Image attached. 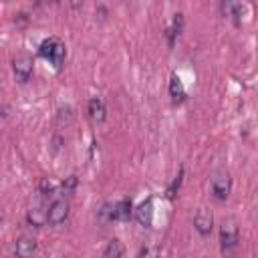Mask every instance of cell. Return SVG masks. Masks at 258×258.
<instances>
[{"mask_svg":"<svg viewBox=\"0 0 258 258\" xmlns=\"http://www.w3.org/2000/svg\"><path fill=\"white\" fill-rule=\"evenodd\" d=\"M38 54L44 60H48L54 69H60L62 62H64V56H67V48H64V42L58 36H48V38H44L40 42Z\"/></svg>","mask_w":258,"mask_h":258,"instance_id":"obj_1","label":"cell"},{"mask_svg":"<svg viewBox=\"0 0 258 258\" xmlns=\"http://www.w3.org/2000/svg\"><path fill=\"white\" fill-rule=\"evenodd\" d=\"M240 242V236H238V228L234 222H224L222 228H220V246H222V252L228 254L232 252Z\"/></svg>","mask_w":258,"mask_h":258,"instance_id":"obj_2","label":"cell"},{"mask_svg":"<svg viewBox=\"0 0 258 258\" xmlns=\"http://www.w3.org/2000/svg\"><path fill=\"white\" fill-rule=\"evenodd\" d=\"M77 183H79L77 175H69V177H67V179L60 183V187H62V191H64V194H71V191H75Z\"/></svg>","mask_w":258,"mask_h":258,"instance_id":"obj_18","label":"cell"},{"mask_svg":"<svg viewBox=\"0 0 258 258\" xmlns=\"http://www.w3.org/2000/svg\"><path fill=\"white\" fill-rule=\"evenodd\" d=\"M181 30H183V14H181V12H177V14L173 16L171 26L165 30V32H167V44H169V48L173 46V42H175V38L181 34Z\"/></svg>","mask_w":258,"mask_h":258,"instance_id":"obj_13","label":"cell"},{"mask_svg":"<svg viewBox=\"0 0 258 258\" xmlns=\"http://www.w3.org/2000/svg\"><path fill=\"white\" fill-rule=\"evenodd\" d=\"M141 258H157V250H145L141 254Z\"/></svg>","mask_w":258,"mask_h":258,"instance_id":"obj_19","label":"cell"},{"mask_svg":"<svg viewBox=\"0 0 258 258\" xmlns=\"http://www.w3.org/2000/svg\"><path fill=\"white\" fill-rule=\"evenodd\" d=\"M36 254V240L30 236H20L14 244V256L16 258H32Z\"/></svg>","mask_w":258,"mask_h":258,"instance_id":"obj_7","label":"cell"},{"mask_svg":"<svg viewBox=\"0 0 258 258\" xmlns=\"http://www.w3.org/2000/svg\"><path fill=\"white\" fill-rule=\"evenodd\" d=\"M131 216H135V210H133L131 200L125 198V200L113 204V220L115 222H127V220H131Z\"/></svg>","mask_w":258,"mask_h":258,"instance_id":"obj_10","label":"cell"},{"mask_svg":"<svg viewBox=\"0 0 258 258\" xmlns=\"http://www.w3.org/2000/svg\"><path fill=\"white\" fill-rule=\"evenodd\" d=\"M87 113H89V119L93 123H103L107 119V109H105V103L101 97H91L89 103H87Z\"/></svg>","mask_w":258,"mask_h":258,"instance_id":"obj_8","label":"cell"},{"mask_svg":"<svg viewBox=\"0 0 258 258\" xmlns=\"http://www.w3.org/2000/svg\"><path fill=\"white\" fill-rule=\"evenodd\" d=\"M121 256H123V244L117 238L109 240L105 250H103V254H101V258H121Z\"/></svg>","mask_w":258,"mask_h":258,"instance_id":"obj_14","label":"cell"},{"mask_svg":"<svg viewBox=\"0 0 258 258\" xmlns=\"http://www.w3.org/2000/svg\"><path fill=\"white\" fill-rule=\"evenodd\" d=\"M69 200H64V198H58V200H54L50 206H48V226H52V228H56V226H60V224H64V220L69 218Z\"/></svg>","mask_w":258,"mask_h":258,"instance_id":"obj_5","label":"cell"},{"mask_svg":"<svg viewBox=\"0 0 258 258\" xmlns=\"http://www.w3.org/2000/svg\"><path fill=\"white\" fill-rule=\"evenodd\" d=\"M32 69H34V62L28 54H18L12 58V71L18 83H28L32 77Z\"/></svg>","mask_w":258,"mask_h":258,"instance_id":"obj_3","label":"cell"},{"mask_svg":"<svg viewBox=\"0 0 258 258\" xmlns=\"http://www.w3.org/2000/svg\"><path fill=\"white\" fill-rule=\"evenodd\" d=\"M194 228L198 230L200 236H210L212 234V228H214V216H212V212L200 208L196 212V216H194Z\"/></svg>","mask_w":258,"mask_h":258,"instance_id":"obj_6","label":"cell"},{"mask_svg":"<svg viewBox=\"0 0 258 258\" xmlns=\"http://www.w3.org/2000/svg\"><path fill=\"white\" fill-rule=\"evenodd\" d=\"M181 175H183V169L175 175V179H173V181H171V185L167 187V198H169V200H173V198H175V194H177V189H179V183H181Z\"/></svg>","mask_w":258,"mask_h":258,"instance_id":"obj_17","label":"cell"},{"mask_svg":"<svg viewBox=\"0 0 258 258\" xmlns=\"http://www.w3.org/2000/svg\"><path fill=\"white\" fill-rule=\"evenodd\" d=\"M222 8H224V12L228 16H232L236 20V24L240 22V16L244 14V6L242 4H238V2H226V4H222Z\"/></svg>","mask_w":258,"mask_h":258,"instance_id":"obj_15","label":"cell"},{"mask_svg":"<svg viewBox=\"0 0 258 258\" xmlns=\"http://www.w3.org/2000/svg\"><path fill=\"white\" fill-rule=\"evenodd\" d=\"M230 189H232V177L228 171H218L214 177H212V194L218 202H224L228 200L230 196Z\"/></svg>","mask_w":258,"mask_h":258,"instance_id":"obj_4","label":"cell"},{"mask_svg":"<svg viewBox=\"0 0 258 258\" xmlns=\"http://www.w3.org/2000/svg\"><path fill=\"white\" fill-rule=\"evenodd\" d=\"M26 220H28V224L34 226V228H40V226L48 224V208H44V206H34V208H30L28 214H26Z\"/></svg>","mask_w":258,"mask_h":258,"instance_id":"obj_11","label":"cell"},{"mask_svg":"<svg viewBox=\"0 0 258 258\" xmlns=\"http://www.w3.org/2000/svg\"><path fill=\"white\" fill-rule=\"evenodd\" d=\"M135 220L143 226V228H151L153 224V198H147L145 202H141L135 210Z\"/></svg>","mask_w":258,"mask_h":258,"instance_id":"obj_9","label":"cell"},{"mask_svg":"<svg viewBox=\"0 0 258 258\" xmlns=\"http://www.w3.org/2000/svg\"><path fill=\"white\" fill-rule=\"evenodd\" d=\"M56 187H58V183L52 181L50 177H44V179H40V183H38V191H40L42 196H52V194L56 191Z\"/></svg>","mask_w":258,"mask_h":258,"instance_id":"obj_16","label":"cell"},{"mask_svg":"<svg viewBox=\"0 0 258 258\" xmlns=\"http://www.w3.org/2000/svg\"><path fill=\"white\" fill-rule=\"evenodd\" d=\"M169 95H171L173 103H181L187 97V93L183 89V83H181V79L177 75H171V79H169Z\"/></svg>","mask_w":258,"mask_h":258,"instance_id":"obj_12","label":"cell"}]
</instances>
